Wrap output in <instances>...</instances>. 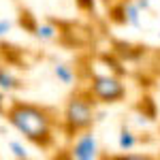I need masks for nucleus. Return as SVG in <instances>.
Listing matches in <instances>:
<instances>
[{"instance_id": "f03ea898", "label": "nucleus", "mask_w": 160, "mask_h": 160, "mask_svg": "<svg viewBox=\"0 0 160 160\" xmlns=\"http://www.w3.org/2000/svg\"><path fill=\"white\" fill-rule=\"evenodd\" d=\"M96 122V98L88 88H79L68 96L60 118V130L66 139H75L77 135L92 130Z\"/></svg>"}, {"instance_id": "20e7f679", "label": "nucleus", "mask_w": 160, "mask_h": 160, "mask_svg": "<svg viewBox=\"0 0 160 160\" xmlns=\"http://www.w3.org/2000/svg\"><path fill=\"white\" fill-rule=\"evenodd\" d=\"M68 152H71L68 158H73V160H96L102 156L100 148H98V141H96V137L92 135L90 130L75 137Z\"/></svg>"}, {"instance_id": "f257e3e1", "label": "nucleus", "mask_w": 160, "mask_h": 160, "mask_svg": "<svg viewBox=\"0 0 160 160\" xmlns=\"http://www.w3.org/2000/svg\"><path fill=\"white\" fill-rule=\"evenodd\" d=\"M4 118L32 145L41 149H51L56 145V128H60V120L53 109L34 102L13 100L4 111Z\"/></svg>"}, {"instance_id": "1a4fd4ad", "label": "nucleus", "mask_w": 160, "mask_h": 160, "mask_svg": "<svg viewBox=\"0 0 160 160\" xmlns=\"http://www.w3.org/2000/svg\"><path fill=\"white\" fill-rule=\"evenodd\" d=\"M118 143H120V149H122V152H130V149H132V148L137 145V137H135V132H132L130 128H126V126H122Z\"/></svg>"}, {"instance_id": "f3484780", "label": "nucleus", "mask_w": 160, "mask_h": 160, "mask_svg": "<svg viewBox=\"0 0 160 160\" xmlns=\"http://www.w3.org/2000/svg\"><path fill=\"white\" fill-rule=\"evenodd\" d=\"M105 2H107V4H109V2H111V0H105Z\"/></svg>"}, {"instance_id": "dca6fc26", "label": "nucleus", "mask_w": 160, "mask_h": 160, "mask_svg": "<svg viewBox=\"0 0 160 160\" xmlns=\"http://www.w3.org/2000/svg\"><path fill=\"white\" fill-rule=\"evenodd\" d=\"M4 111H7V98H4V94L0 92V115H4Z\"/></svg>"}, {"instance_id": "6e6552de", "label": "nucleus", "mask_w": 160, "mask_h": 160, "mask_svg": "<svg viewBox=\"0 0 160 160\" xmlns=\"http://www.w3.org/2000/svg\"><path fill=\"white\" fill-rule=\"evenodd\" d=\"M53 75H56V79L64 83V86H73L75 83V71L73 66H68V64H64V62H58L56 66H53Z\"/></svg>"}, {"instance_id": "4468645a", "label": "nucleus", "mask_w": 160, "mask_h": 160, "mask_svg": "<svg viewBox=\"0 0 160 160\" xmlns=\"http://www.w3.org/2000/svg\"><path fill=\"white\" fill-rule=\"evenodd\" d=\"M11 28H13V24L9 22V19H0V41L11 32Z\"/></svg>"}, {"instance_id": "9d476101", "label": "nucleus", "mask_w": 160, "mask_h": 160, "mask_svg": "<svg viewBox=\"0 0 160 160\" xmlns=\"http://www.w3.org/2000/svg\"><path fill=\"white\" fill-rule=\"evenodd\" d=\"M19 26L24 28L26 32H32V34H34L37 28H38V22L30 11H24V9H22V11H19Z\"/></svg>"}, {"instance_id": "6ab92c4d", "label": "nucleus", "mask_w": 160, "mask_h": 160, "mask_svg": "<svg viewBox=\"0 0 160 160\" xmlns=\"http://www.w3.org/2000/svg\"><path fill=\"white\" fill-rule=\"evenodd\" d=\"M122 2H124V0H122Z\"/></svg>"}, {"instance_id": "2eb2a0df", "label": "nucleus", "mask_w": 160, "mask_h": 160, "mask_svg": "<svg viewBox=\"0 0 160 160\" xmlns=\"http://www.w3.org/2000/svg\"><path fill=\"white\" fill-rule=\"evenodd\" d=\"M135 2H137V7H139L141 11H149V9H152L149 0H135Z\"/></svg>"}, {"instance_id": "7ed1b4c3", "label": "nucleus", "mask_w": 160, "mask_h": 160, "mask_svg": "<svg viewBox=\"0 0 160 160\" xmlns=\"http://www.w3.org/2000/svg\"><path fill=\"white\" fill-rule=\"evenodd\" d=\"M90 94L96 98V102L102 105H113L126 98V86H124L120 75H92L88 81Z\"/></svg>"}, {"instance_id": "ddd939ff", "label": "nucleus", "mask_w": 160, "mask_h": 160, "mask_svg": "<svg viewBox=\"0 0 160 160\" xmlns=\"http://www.w3.org/2000/svg\"><path fill=\"white\" fill-rule=\"evenodd\" d=\"M77 9L83 13H94L96 11V0H75Z\"/></svg>"}, {"instance_id": "423d86ee", "label": "nucleus", "mask_w": 160, "mask_h": 160, "mask_svg": "<svg viewBox=\"0 0 160 160\" xmlns=\"http://www.w3.org/2000/svg\"><path fill=\"white\" fill-rule=\"evenodd\" d=\"M124 24L132 28L141 26V9L137 7L135 0H124Z\"/></svg>"}, {"instance_id": "f8f14e48", "label": "nucleus", "mask_w": 160, "mask_h": 160, "mask_svg": "<svg viewBox=\"0 0 160 160\" xmlns=\"http://www.w3.org/2000/svg\"><path fill=\"white\" fill-rule=\"evenodd\" d=\"M9 148H11V152H13V156H15V158H19V160H26V158H28V152H26V148L22 145V143L11 141V143H9Z\"/></svg>"}, {"instance_id": "0eeeda50", "label": "nucleus", "mask_w": 160, "mask_h": 160, "mask_svg": "<svg viewBox=\"0 0 160 160\" xmlns=\"http://www.w3.org/2000/svg\"><path fill=\"white\" fill-rule=\"evenodd\" d=\"M34 37L41 38V41H45V43H49V41H56V38L60 37V26H56L53 22L38 24L37 32H34Z\"/></svg>"}, {"instance_id": "39448f33", "label": "nucleus", "mask_w": 160, "mask_h": 160, "mask_svg": "<svg viewBox=\"0 0 160 160\" xmlns=\"http://www.w3.org/2000/svg\"><path fill=\"white\" fill-rule=\"evenodd\" d=\"M22 88H24V81L17 75H13L4 62H0V90L2 92H17Z\"/></svg>"}, {"instance_id": "a211bd4d", "label": "nucleus", "mask_w": 160, "mask_h": 160, "mask_svg": "<svg viewBox=\"0 0 160 160\" xmlns=\"http://www.w3.org/2000/svg\"><path fill=\"white\" fill-rule=\"evenodd\" d=\"M158 135H160V126H158Z\"/></svg>"}, {"instance_id": "9b49d317", "label": "nucleus", "mask_w": 160, "mask_h": 160, "mask_svg": "<svg viewBox=\"0 0 160 160\" xmlns=\"http://www.w3.org/2000/svg\"><path fill=\"white\" fill-rule=\"evenodd\" d=\"M139 109H141V113H143V118H148V120H154V118H156V105H154V100L149 98V96L141 98Z\"/></svg>"}]
</instances>
